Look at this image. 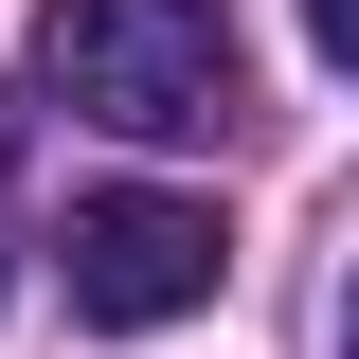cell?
<instances>
[{
    "mask_svg": "<svg viewBox=\"0 0 359 359\" xmlns=\"http://www.w3.org/2000/svg\"><path fill=\"white\" fill-rule=\"evenodd\" d=\"M36 90L126 144H216L233 126V18L216 0H36Z\"/></svg>",
    "mask_w": 359,
    "mask_h": 359,
    "instance_id": "cell-1",
    "label": "cell"
},
{
    "mask_svg": "<svg viewBox=\"0 0 359 359\" xmlns=\"http://www.w3.org/2000/svg\"><path fill=\"white\" fill-rule=\"evenodd\" d=\"M54 269H72V323L144 341V323H198V306H216L233 233H216V198H162V180H108V198H72Z\"/></svg>",
    "mask_w": 359,
    "mask_h": 359,
    "instance_id": "cell-2",
    "label": "cell"
},
{
    "mask_svg": "<svg viewBox=\"0 0 359 359\" xmlns=\"http://www.w3.org/2000/svg\"><path fill=\"white\" fill-rule=\"evenodd\" d=\"M306 36H323V54H359V0H306Z\"/></svg>",
    "mask_w": 359,
    "mask_h": 359,
    "instance_id": "cell-3",
    "label": "cell"
}]
</instances>
